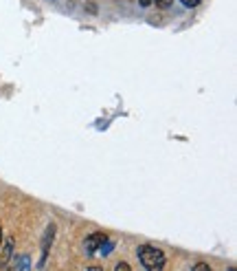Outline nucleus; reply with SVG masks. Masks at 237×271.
Wrapping results in <instances>:
<instances>
[{
    "label": "nucleus",
    "mask_w": 237,
    "mask_h": 271,
    "mask_svg": "<svg viewBox=\"0 0 237 271\" xmlns=\"http://www.w3.org/2000/svg\"><path fill=\"white\" fill-rule=\"evenodd\" d=\"M152 3H156V7H160V9H167V7L172 5L174 0H152Z\"/></svg>",
    "instance_id": "5"
},
{
    "label": "nucleus",
    "mask_w": 237,
    "mask_h": 271,
    "mask_svg": "<svg viewBox=\"0 0 237 271\" xmlns=\"http://www.w3.org/2000/svg\"><path fill=\"white\" fill-rule=\"evenodd\" d=\"M136 254H138L140 265L150 271H158L167 265V258H165V254H162V249L154 247V245H140L136 249Z\"/></svg>",
    "instance_id": "1"
},
{
    "label": "nucleus",
    "mask_w": 237,
    "mask_h": 271,
    "mask_svg": "<svg viewBox=\"0 0 237 271\" xmlns=\"http://www.w3.org/2000/svg\"><path fill=\"white\" fill-rule=\"evenodd\" d=\"M108 243V236L103 232H94V234H90V236L86 238V252L88 254H94L97 249H101L103 245Z\"/></svg>",
    "instance_id": "3"
},
{
    "label": "nucleus",
    "mask_w": 237,
    "mask_h": 271,
    "mask_svg": "<svg viewBox=\"0 0 237 271\" xmlns=\"http://www.w3.org/2000/svg\"><path fill=\"white\" fill-rule=\"evenodd\" d=\"M116 271H130V265H128V262H118Z\"/></svg>",
    "instance_id": "9"
},
{
    "label": "nucleus",
    "mask_w": 237,
    "mask_h": 271,
    "mask_svg": "<svg viewBox=\"0 0 237 271\" xmlns=\"http://www.w3.org/2000/svg\"><path fill=\"white\" fill-rule=\"evenodd\" d=\"M180 3H182L184 7H198V5H200V0H180Z\"/></svg>",
    "instance_id": "6"
},
{
    "label": "nucleus",
    "mask_w": 237,
    "mask_h": 271,
    "mask_svg": "<svg viewBox=\"0 0 237 271\" xmlns=\"http://www.w3.org/2000/svg\"><path fill=\"white\" fill-rule=\"evenodd\" d=\"M194 269L196 271H206V269H209V265H206V262H198V265H194Z\"/></svg>",
    "instance_id": "7"
},
{
    "label": "nucleus",
    "mask_w": 237,
    "mask_h": 271,
    "mask_svg": "<svg viewBox=\"0 0 237 271\" xmlns=\"http://www.w3.org/2000/svg\"><path fill=\"white\" fill-rule=\"evenodd\" d=\"M0 243H3V227H0Z\"/></svg>",
    "instance_id": "11"
},
{
    "label": "nucleus",
    "mask_w": 237,
    "mask_h": 271,
    "mask_svg": "<svg viewBox=\"0 0 237 271\" xmlns=\"http://www.w3.org/2000/svg\"><path fill=\"white\" fill-rule=\"evenodd\" d=\"M53 238H55V225L51 223V225L46 227V232H44V238H42V258H40V267L44 265V260H46L49 249H51V245H53Z\"/></svg>",
    "instance_id": "4"
},
{
    "label": "nucleus",
    "mask_w": 237,
    "mask_h": 271,
    "mask_svg": "<svg viewBox=\"0 0 237 271\" xmlns=\"http://www.w3.org/2000/svg\"><path fill=\"white\" fill-rule=\"evenodd\" d=\"M138 5H140V7H150L152 0H138Z\"/></svg>",
    "instance_id": "10"
},
{
    "label": "nucleus",
    "mask_w": 237,
    "mask_h": 271,
    "mask_svg": "<svg viewBox=\"0 0 237 271\" xmlns=\"http://www.w3.org/2000/svg\"><path fill=\"white\" fill-rule=\"evenodd\" d=\"M20 269H27L29 267V258H27V256H22V258H20V265H18Z\"/></svg>",
    "instance_id": "8"
},
{
    "label": "nucleus",
    "mask_w": 237,
    "mask_h": 271,
    "mask_svg": "<svg viewBox=\"0 0 237 271\" xmlns=\"http://www.w3.org/2000/svg\"><path fill=\"white\" fill-rule=\"evenodd\" d=\"M11 256H13V240L3 236V243H0V269L9 267Z\"/></svg>",
    "instance_id": "2"
}]
</instances>
